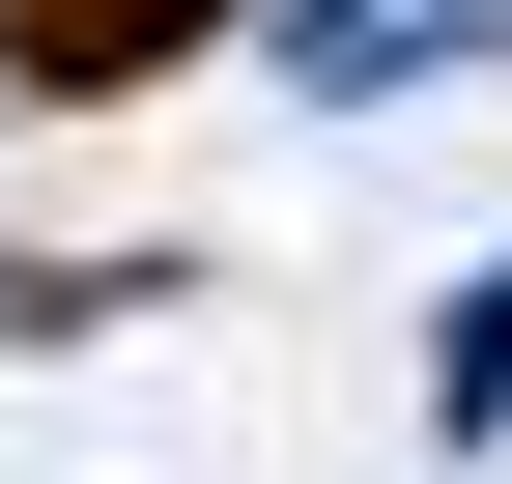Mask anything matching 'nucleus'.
Wrapping results in <instances>:
<instances>
[{"label":"nucleus","instance_id":"obj_1","mask_svg":"<svg viewBox=\"0 0 512 484\" xmlns=\"http://www.w3.org/2000/svg\"><path fill=\"white\" fill-rule=\"evenodd\" d=\"M200 29H228V0H0V57H29V86H171Z\"/></svg>","mask_w":512,"mask_h":484}]
</instances>
